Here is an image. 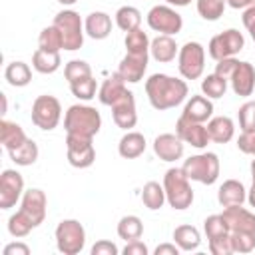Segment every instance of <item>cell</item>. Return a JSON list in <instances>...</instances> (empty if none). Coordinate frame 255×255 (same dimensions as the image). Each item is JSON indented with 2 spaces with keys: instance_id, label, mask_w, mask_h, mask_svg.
<instances>
[{
  "instance_id": "f907efd6",
  "label": "cell",
  "mask_w": 255,
  "mask_h": 255,
  "mask_svg": "<svg viewBox=\"0 0 255 255\" xmlns=\"http://www.w3.org/2000/svg\"><path fill=\"white\" fill-rule=\"evenodd\" d=\"M241 20H243V26H245V30L249 32V36H251V38H253V42H255V6L247 8V10L243 12Z\"/></svg>"
},
{
  "instance_id": "4dcf8cb0",
  "label": "cell",
  "mask_w": 255,
  "mask_h": 255,
  "mask_svg": "<svg viewBox=\"0 0 255 255\" xmlns=\"http://www.w3.org/2000/svg\"><path fill=\"white\" fill-rule=\"evenodd\" d=\"M8 153H10V159H12L16 165L26 167V165L36 163L40 151H38V143L28 137L22 145H18V147H14V149H8Z\"/></svg>"
},
{
  "instance_id": "681fc988",
  "label": "cell",
  "mask_w": 255,
  "mask_h": 255,
  "mask_svg": "<svg viewBox=\"0 0 255 255\" xmlns=\"http://www.w3.org/2000/svg\"><path fill=\"white\" fill-rule=\"evenodd\" d=\"M122 253H124V255H147L149 251H147V247H145L143 241L135 239V241H128V245L124 247Z\"/></svg>"
},
{
  "instance_id": "9f6ffc18",
  "label": "cell",
  "mask_w": 255,
  "mask_h": 255,
  "mask_svg": "<svg viewBox=\"0 0 255 255\" xmlns=\"http://www.w3.org/2000/svg\"><path fill=\"white\" fill-rule=\"evenodd\" d=\"M169 6H187L191 4V0H165Z\"/></svg>"
},
{
  "instance_id": "9c48e42d",
  "label": "cell",
  "mask_w": 255,
  "mask_h": 255,
  "mask_svg": "<svg viewBox=\"0 0 255 255\" xmlns=\"http://www.w3.org/2000/svg\"><path fill=\"white\" fill-rule=\"evenodd\" d=\"M147 26L157 34L175 36L183 28V18L169 4H157L147 12Z\"/></svg>"
},
{
  "instance_id": "f35d334b",
  "label": "cell",
  "mask_w": 255,
  "mask_h": 255,
  "mask_svg": "<svg viewBox=\"0 0 255 255\" xmlns=\"http://www.w3.org/2000/svg\"><path fill=\"white\" fill-rule=\"evenodd\" d=\"M203 231L207 235V239H215V237H221V235H227L231 229L225 221V217L221 213H215V215H209L205 217L203 221Z\"/></svg>"
},
{
  "instance_id": "f1b7e54d",
  "label": "cell",
  "mask_w": 255,
  "mask_h": 255,
  "mask_svg": "<svg viewBox=\"0 0 255 255\" xmlns=\"http://www.w3.org/2000/svg\"><path fill=\"white\" fill-rule=\"evenodd\" d=\"M173 243L181 249V251H195L201 243V235L199 229L193 225H179L173 229Z\"/></svg>"
},
{
  "instance_id": "ee69618b",
  "label": "cell",
  "mask_w": 255,
  "mask_h": 255,
  "mask_svg": "<svg viewBox=\"0 0 255 255\" xmlns=\"http://www.w3.org/2000/svg\"><path fill=\"white\" fill-rule=\"evenodd\" d=\"M237 118H239L241 131L243 133H253L255 131V102H245L239 108Z\"/></svg>"
},
{
  "instance_id": "52a82bcc",
  "label": "cell",
  "mask_w": 255,
  "mask_h": 255,
  "mask_svg": "<svg viewBox=\"0 0 255 255\" xmlns=\"http://www.w3.org/2000/svg\"><path fill=\"white\" fill-rule=\"evenodd\" d=\"M177 70L183 80H197L205 70V48L199 42H185L177 54Z\"/></svg>"
},
{
  "instance_id": "8992f818",
  "label": "cell",
  "mask_w": 255,
  "mask_h": 255,
  "mask_svg": "<svg viewBox=\"0 0 255 255\" xmlns=\"http://www.w3.org/2000/svg\"><path fill=\"white\" fill-rule=\"evenodd\" d=\"M56 247L64 255H78L86 245V229L78 219H62L54 231Z\"/></svg>"
},
{
  "instance_id": "9a60e30c",
  "label": "cell",
  "mask_w": 255,
  "mask_h": 255,
  "mask_svg": "<svg viewBox=\"0 0 255 255\" xmlns=\"http://www.w3.org/2000/svg\"><path fill=\"white\" fill-rule=\"evenodd\" d=\"M112 108V116H114V122L120 129H126L129 131L131 128H135L137 124V112H135V98H133V92H126L116 104L110 106Z\"/></svg>"
},
{
  "instance_id": "30bf717a",
  "label": "cell",
  "mask_w": 255,
  "mask_h": 255,
  "mask_svg": "<svg viewBox=\"0 0 255 255\" xmlns=\"http://www.w3.org/2000/svg\"><path fill=\"white\" fill-rule=\"evenodd\" d=\"M243 46H245L243 34L235 28H229V30H225V32H221V34H217L209 40L207 54L215 62H219L223 58H235L243 50Z\"/></svg>"
},
{
  "instance_id": "ac0fdd59",
  "label": "cell",
  "mask_w": 255,
  "mask_h": 255,
  "mask_svg": "<svg viewBox=\"0 0 255 255\" xmlns=\"http://www.w3.org/2000/svg\"><path fill=\"white\" fill-rule=\"evenodd\" d=\"M147 60H149V54H126L120 62L118 74L124 78V82L137 84L143 80V74L147 70Z\"/></svg>"
},
{
  "instance_id": "74e56055",
  "label": "cell",
  "mask_w": 255,
  "mask_h": 255,
  "mask_svg": "<svg viewBox=\"0 0 255 255\" xmlns=\"http://www.w3.org/2000/svg\"><path fill=\"white\" fill-rule=\"evenodd\" d=\"M195 6H197V14L203 20L215 22V20H219L223 16L227 0H195Z\"/></svg>"
},
{
  "instance_id": "7c38bea8",
  "label": "cell",
  "mask_w": 255,
  "mask_h": 255,
  "mask_svg": "<svg viewBox=\"0 0 255 255\" xmlns=\"http://www.w3.org/2000/svg\"><path fill=\"white\" fill-rule=\"evenodd\" d=\"M24 179L16 169H4L0 175V209L14 207L24 195Z\"/></svg>"
},
{
  "instance_id": "2e32d148",
  "label": "cell",
  "mask_w": 255,
  "mask_h": 255,
  "mask_svg": "<svg viewBox=\"0 0 255 255\" xmlns=\"http://www.w3.org/2000/svg\"><path fill=\"white\" fill-rule=\"evenodd\" d=\"M183 151H185V143L177 133H159L153 139V153L161 161H169V163L177 161L183 157Z\"/></svg>"
},
{
  "instance_id": "e575fe53",
  "label": "cell",
  "mask_w": 255,
  "mask_h": 255,
  "mask_svg": "<svg viewBox=\"0 0 255 255\" xmlns=\"http://www.w3.org/2000/svg\"><path fill=\"white\" fill-rule=\"evenodd\" d=\"M227 84L229 80L221 78L219 74H207L203 80H201V92L203 96H207L209 100H217V98H223L225 92H227Z\"/></svg>"
},
{
  "instance_id": "f546056e",
  "label": "cell",
  "mask_w": 255,
  "mask_h": 255,
  "mask_svg": "<svg viewBox=\"0 0 255 255\" xmlns=\"http://www.w3.org/2000/svg\"><path fill=\"white\" fill-rule=\"evenodd\" d=\"M4 78H6V82H8L10 86H14V88H24V86H28L30 80H32V70H30V66H28L26 62L16 60V62H10V64L6 66Z\"/></svg>"
},
{
  "instance_id": "db71d44e",
  "label": "cell",
  "mask_w": 255,
  "mask_h": 255,
  "mask_svg": "<svg viewBox=\"0 0 255 255\" xmlns=\"http://www.w3.org/2000/svg\"><path fill=\"white\" fill-rule=\"evenodd\" d=\"M227 6H231L235 10H247V8L255 6V0H227Z\"/></svg>"
},
{
  "instance_id": "b9f144b4",
  "label": "cell",
  "mask_w": 255,
  "mask_h": 255,
  "mask_svg": "<svg viewBox=\"0 0 255 255\" xmlns=\"http://www.w3.org/2000/svg\"><path fill=\"white\" fill-rule=\"evenodd\" d=\"M32 229H34L32 221H30L20 209L10 215V219H8V233H10L12 237H26Z\"/></svg>"
},
{
  "instance_id": "680465c9",
  "label": "cell",
  "mask_w": 255,
  "mask_h": 255,
  "mask_svg": "<svg viewBox=\"0 0 255 255\" xmlns=\"http://www.w3.org/2000/svg\"><path fill=\"white\" fill-rule=\"evenodd\" d=\"M251 179H253V185H255V159L251 161Z\"/></svg>"
},
{
  "instance_id": "d590c367",
  "label": "cell",
  "mask_w": 255,
  "mask_h": 255,
  "mask_svg": "<svg viewBox=\"0 0 255 255\" xmlns=\"http://www.w3.org/2000/svg\"><path fill=\"white\" fill-rule=\"evenodd\" d=\"M126 50L128 54H149V44L151 40L147 38V34L141 28H135L131 32H126Z\"/></svg>"
},
{
  "instance_id": "5bb4252c",
  "label": "cell",
  "mask_w": 255,
  "mask_h": 255,
  "mask_svg": "<svg viewBox=\"0 0 255 255\" xmlns=\"http://www.w3.org/2000/svg\"><path fill=\"white\" fill-rule=\"evenodd\" d=\"M175 133L181 137L183 143H189V145H193L197 149H205L207 143L211 141L209 133H207V128L203 124L191 122V120H187L183 116H179L177 122H175Z\"/></svg>"
},
{
  "instance_id": "c3c4849f",
  "label": "cell",
  "mask_w": 255,
  "mask_h": 255,
  "mask_svg": "<svg viewBox=\"0 0 255 255\" xmlns=\"http://www.w3.org/2000/svg\"><path fill=\"white\" fill-rule=\"evenodd\" d=\"M237 62L239 60H235V58H223V60H219L215 64V74H219L221 78L229 80L231 74H233V70H235V66H237Z\"/></svg>"
},
{
  "instance_id": "6da1fadb",
  "label": "cell",
  "mask_w": 255,
  "mask_h": 255,
  "mask_svg": "<svg viewBox=\"0 0 255 255\" xmlns=\"http://www.w3.org/2000/svg\"><path fill=\"white\" fill-rule=\"evenodd\" d=\"M145 94H147L151 108L163 112V110L179 106L187 98L189 88L185 80H179L167 74H151L145 80Z\"/></svg>"
},
{
  "instance_id": "83f0119b",
  "label": "cell",
  "mask_w": 255,
  "mask_h": 255,
  "mask_svg": "<svg viewBox=\"0 0 255 255\" xmlns=\"http://www.w3.org/2000/svg\"><path fill=\"white\" fill-rule=\"evenodd\" d=\"M60 66H62L60 52H50V50L38 48L32 54V68L36 72H40V74H54Z\"/></svg>"
},
{
  "instance_id": "d6a6232c",
  "label": "cell",
  "mask_w": 255,
  "mask_h": 255,
  "mask_svg": "<svg viewBox=\"0 0 255 255\" xmlns=\"http://www.w3.org/2000/svg\"><path fill=\"white\" fill-rule=\"evenodd\" d=\"M118 235L124 241H135L143 235V223L137 215H124L118 221Z\"/></svg>"
},
{
  "instance_id": "7dc6e473",
  "label": "cell",
  "mask_w": 255,
  "mask_h": 255,
  "mask_svg": "<svg viewBox=\"0 0 255 255\" xmlns=\"http://www.w3.org/2000/svg\"><path fill=\"white\" fill-rule=\"evenodd\" d=\"M237 147H239V151L255 157V131L253 133H243L241 131V135L237 137Z\"/></svg>"
},
{
  "instance_id": "ba28073f",
  "label": "cell",
  "mask_w": 255,
  "mask_h": 255,
  "mask_svg": "<svg viewBox=\"0 0 255 255\" xmlns=\"http://www.w3.org/2000/svg\"><path fill=\"white\" fill-rule=\"evenodd\" d=\"M62 118V106L60 100L50 96V94H42L34 100L32 104V124L44 131H50L54 128H58Z\"/></svg>"
},
{
  "instance_id": "1f68e13d",
  "label": "cell",
  "mask_w": 255,
  "mask_h": 255,
  "mask_svg": "<svg viewBox=\"0 0 255 255\" xmlns=\"http://www.w3.org/2000/svg\"><path fill=\"white\" fill-rule=\"evenodd\" d=\"M141 201L143 205L149 209V211H157L163 207V203L167 201L165 199V189H163V183L159 185L157 181H147L141 189Z\"/></svg>"
},
{
  "instance_id": "7a4b0ae2",
  "label": "cell",
  "mask_w": 255,
  "mask_h": 255,
  "mask_svg": "<svg viewBox=\"0 0 255 255\" xmlns=\"http://www.w3.org/2000/svg\"><path fill=\"white\" fill-rule=\"evenodd\" d=\"M64 128H66V133L94 137L102 128V116L92 106L74 104L64 114Z\"/></svg>"
},
{
  "instance_id": "836d02e7",
  "label": "cell",
  "mask_w": 255,
  "mask_h": 255,
  "mask_svg": "<svg viewBox=\"0 0 255 255\" xmlns=\"http://www.w3.org/2000/svg\"><path fill=\"white\" fill-rule=\"evenodd\" d=\"M116 24L124 32H131L141 24V12L135 6H122L116 12Z\"/></svg>"
},
{
  "instance_id": "bcb514c9",
  "label": "cell",
  "mask_w": 255,
  "mask_h": 255,
  "mask_svg": "<svg viewBox=\"0 0 255 255\" xmlns=\"http://www.w3.org/2000/svg\"><path fill=\"white\" fill-rule=\"evenodd\" d=\"M92 255H118L120 253V249H118V245L116 243H112V241H106V239H100V241H96L94 243V247H92V251H90Z\"/></svg>"
},
{
  "instance_id": "11a10c76",
  "label": "cell",
  "mask_w": 255,
  "mask_h": 255,
  "mask_svg": "<svg viewBox=\"0 0 255 255\" xmlns=\"http://www.w3.org/2000/svg\"><path fill=\"white\" fill-rule=\"evenodd\" d=\"M247 201H249V205L255 209V185H251V189L247 191Z\"/></svg>"
},
{
  "instance_id": "44dd1931",
  "label": "cell",
  "mask_w": 255,
  "mask_h": 255,
  "mask_svg": "<svg viewBox=\"0 0 255 255\" xmlns=\"http://www.w3.org/2000/svg\"><path fill=\"white\" fill-rule=\"evenodd\" d=\"M149 54L155 62L159 64H167V62H173L175 56L179 54V46L177 42L173 40V36H167V34H159L151 40L149 44Z\"/></svg>"
},
{
  "instance_id": "d4e9b609",
  "label": "cell",
  "mask_w": 255,
  "mask_h": 255,
  "mask_svg": "<svg viewBox=\"0 0 255 255\" xmlns=\"http://www.w3.org/2000/svg\"><path fill=\"white\" fill-rule=\"evenodd\" d=\"M126 92H128L126 82H124V78L116 72L114 76H110L108 80H104V84H102L100 90H98V98H100V102H102L104 106H112V104H116Z\"/></svg>"
},
{
  "instance_id": "91938a15",
  "label": "cell",
  "mask_w": 255,
  "mask_h": 255,
  "mask_svg": "<svg viewBox=\"0 0 255 255\" xmlns=\"http://www.w3.org/2000/svg\"><path fill=\"white\" fill-rule=\"evenodd\" d=\"M2 114H6V96L2 94Z\"/></svg>"
},
{
  "instance_id": "603a6c76",
  "label": "cell",
  "mask_w": 255,
  "mask_h": 255,
  "mask_svg": "<svg viewBox=\"0 0 255 255\" xmlns=\"http://www.w3.org/2000/svg\"><path fill=\"white\" fill-rule=\"evenodd\" d=\"M217 201L223 207L229 205H243V201H247V189L239 179H225L219 185L217 191Z\"/></svg>"
},
{
  "instance_id": "8d00e7d4",
  "label": "cell",
  "mask_w": 255,
  "mask_h": 255,
  "mask_svg": "<svg viewBox=\"0 0 255 255\" xmlns=\"http://www.w3.org/2000/svg\"><path fill=\"white\" fill-rule=\"evenodd\" d=\"M38 48H42V50H50V52H60V50H64V38H62V32H60L54 24L42 28V32H40V36H38Z\"/></svg>"
},
{
  "instance_id": "7bdbcfd3",
  "label": "cell",
  "mask_w": 255,
  "mask_h": 255,
  "mask_svg": "<svg viewBox=\"0 0 255 255\" xmlns=\"http://www.w3.org/2000/svg\"><path fill=\"white\" fill-rule=\"evenodd\" d=\"M70 90H72V94H74L78 100H84V102H88V100L96 98V92H98V84H96L94 76H88V78H84V80H78V82L70 84Z\"/></svg>"
},
{
  "instance_id": "cb8c5ba5",
  "label": "cell",
  "mask_w": 255,
  "mask_h": 255,
  "mask_svg": "<svg viewBox=\"0 0 255 255\" xmlns=\"http://www.w3.org/2000/svg\"><path fill=\"white\" fill-rule=\"evenodd\" d=\"M205 128H207L209 139L215 143H227L235 135V124L229 116H215L207 122Z\"/></svg>"
},
{
  "instance_id": "816d5d0a",
  "label": "cell",
  "mask_w": 255,
  "mask_h": 255,
  "mask_svg": "<svg viewBox=\"0 0 255 255\" xmlns=\"http://www.w3.org/2000/svg\"><path fill=\"white\" fill-rule=\"evenodd\" d=\"M2 253H4V255H30V247H28L26 243L16 241V243H8Z\"/></svg>"
},
{
  "instance_id": "d6986e66",
  "label": "cell",
  "mask_w": 255,
  "mask_h": 255,
  "mask_svg": "<svg viewBox=\"0 0 255 255\" xmlns=\"http://www.w3.org/2000/svg\"><path fill=\"white\" fill-rule=\"evenodd\" d=\"M229 225L231 231H253L255 233V213L241 207V205H229L221 213Z\"/></svg>"
},
{
  "instance_id": "ab89813d",
  "label": "cell",
  "mask_w": 255,
  "mask_h": 255,
  "mask_svg": "<svg viewBox=\"0 0 255 255\" xmlns=\"http://www.w3.org/2000/svg\"><path fill=\"white\" fill-rule=\"evenodd\" d=\"M233 253H251L255 249V233L253 231H229Z\"/></svg>"
},
{
  "instance_id": "f6af8a7d",
  "label": "cell",
  "mask_w": 255,
  "mask_h": 255,
  "mask_svg": "<svg viewBox=\"0 0 255 255\" xmlns=\"http://www.w3.org/2000/svg\"><path fill=\"white\" fill-rule=\"evenodd\" d=\"M207 241H209V251L213 255H231L233 253L229 233L227 235H221V237H215V239H207Z\"/></svg>"
},
{
  "instance_id": "7402d4cb",
  "label": "cell",
  "mask_w": 255,
  "mask_h": 255,
  "mask_svg": "<svg viewBox=\"0 0 255 255\" xmlns=\"http://www.w3.org/2000/svg\"><path fill=\"white\" fill-rule=\"evenodd\" d=\"M84 30L92 40H106L112 34V18H110V14H106L102 10L90 12L86 16V20H84Z\"/></svg>"
},
{
  "instance_id": "f5cc1de1",
  "label": "cell",
  "mask_w": 255,
  "mask_h": 255,
  "mask_svg": "<svg viewBox=\"0 0 255 255\" xmlns=\"http://www.w3.org/2000/svg\"><path fill=\"white\" fill-rule=\"evenodd\" d=\"M181 249L175 245V243H161V245H157L155 247V255H177Z\"/></svg>"
},
{
  "instance_id": "277c9868",
  "label": "cell",
  "mask_w": 255,
  "mask_h": 255,
  "mask_svg": "<svg viewBox=\"0 0 255 255\" xmlns=\"http://www.w3.org/2000/svg\"><path fill=\"white\" fill-rule=\"evenodd\" d=\"M183 171L191 181H199L203 185H211L219 177V157L213 151H203L197 155H191L183 161Z\"/></svg>"
},
{
  "instance_id": "4fadbf2b",
  "label": "cell",
  "mask_w": 255,
  "mask_h": 255,
  "mask_svg": "<svg viewBox=\"0 0 255 255\" xmlns=\"http://www.w3.org/2000/svg\"><path fill=\"white\" fill-rule=\"evenodd\" d=\"M46 207H48V199L42 189L32 187V189L24 191V195L20 199V211L32 221L34 227H38L46 219Z\"/></svg>"
},
{
  "instance_id": "6f0895ef",
  "label": "cell",
  "mask_w": 255,
  "mask_h": 255,
  "mask_svg": "<svg viewBox=\"0 0 255 255\" xmlns=\"http://www.w3.org/2000/svg\"><path fill=\"white\" fill-rule=\"evenodd\" d=\"M58 2H60L62 6H72V4H76L78 0H58Z\"/></svg>"
},
{
  "instance_id": "60d3db41",
  "label": "cell",
  "mask_w": 255,
  "mask_h": 255,
  "mask_svg": "<svg viewBox=\"0 0 255 255\" xmlns=\"http://www.w3.org/2000/svg\"><path fill=\"white\" fill-rule=\"evenodd\" d=\"M92 76V68L88 62L84 60H70L66 66H64V78L68 80V84H74L78 80H84Z\"/></svg>"
},
{
  "instance_id": "e0dca14e",
  "label": "cell",
  "mask_w": 255,
  "mask_h": 255,
  "mask_svg": "<svg viewBox=\"0 0 255 255\" xmlns=\"http://www.w3.org/2000/svg\"><path fill=\"white\" fill-rule=\"evenodd\" d=\"M229 84H231V90L235 96H241V98H247L253 94L255 90V68L253 64L249 62H237L231 78H229Z\"/></svg>"
},
{
  "instance_id": "3957f363",
  "label": "cell",
  "mask_w": 255,
  "mask_h": 255,
  "mask_svg": "<svg viewBox=\"0 0 255 255\" xmlns=\"http://www.w3.org/2000/svg\"><path fill=\"white\" fill-rule=\"evenodd\" d=\"M163 189H165V199L169 207L183 211L191 207L193 203V189L189 185V177L185 175L183 167H169L163 175Z\"/></svg>"
},
{
  "instance_id": "8fae6325",
  "label": "cell",
  "mask_w": 255,
  "mask_h": 255,
  "mask_svg": "<svg viewBox=\"0 0 255 255\" xmlns=\"http://www.w3.org/2000/svg\"><path fill=\"white\" fill-rule=\"evenodd\" d=\"M92 139L94 137L66 133V155H68V163L72 167L86 169L96 161V147H94Z\"/></svg>"
},
{
  "instance_id": "484cf974",
  "label": "cell",
  "mask_w": 255,
  "mask_h": 255,
  "mask_svg": "<svg viewBox=\"0 0 255 255\" xmlns=\"http://www.w3.org/2000/svg\"><path fill=\"white\" fill-rule=\"evenodd\" d=\"M145 151V137L139 131H126L118 143V153L124 159H135Z\"/></svg>"
},
{
  "instance_id": "5b68a950",
  "label": "cell",
  "mask_w": 255,
  "mask_h": 255,
  "mask_svg": "<svg viewBox=\"0 0 255 255\" xmlns=\"http://www.w3.org/2000/svg\"><path fill=\"white\" fill-rule=\"evenodd\" d=\"M60 32H62V38H64V50L68 52H76L84 46V22L80 18V14L72 8H64L60 10L56 16H54V22H52Z\"/></svg>"
},
{
  "instance_id": "ffe728a7",
  "label": "cell",
  "mask_w": 255,
  "mask_h": 255,
  "mask_svg": "<svg viewBox=\"0 0 255 255\" xmlns=\"http://www.w3.org/2000/svg\"><path fill=\"white\" fill-rule=\"evenodd\" d=\"M181 116L187 118V120H191V122L205 124V122H209L211 116H213V102H211L207 96H191V98L185 102Z\"/></svg>"
},
{
  "instance_id": "4316f807",
  "label": "cell",
  "mask_w": 255,
  "mask_h": 255,
  "mask_svg": "<svg viewBox=\"0 0 255 255\" xmlns=\"http://www.w3.org/2000/svg\"><path fill=\"white\" fill-rule=\"evenodd\" d=\"M28 139L26 131L22 129V126H18L16 122L10 120H2L0 122V141L6 149H14L18 145H22Z\"/></svg>"
}]
</instances>
